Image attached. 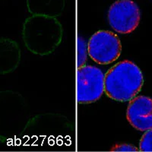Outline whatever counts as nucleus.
Returning a JSON list of instances; mask_svg holds the SVG:
<instances>
[{
  "mask_svg": "<svg viewBox=\"0 0 152 152\" xmlns=\"http://www.w3.org/2000/svg\"><path fill=\"white\" fill-rule=\"evenodd\" d=\"M105 75L96 66H84L77 72V100L79 104L97 101L105 91Z\"/></svg>",
  "mask_w": 152,
  "mask_h": 152,
  "instance_id": "7ed1b4c3",
  "label": "nucleus"
},
{
  "mask_svg": "<svg viewBox=\"0 0 152 152\" xmlns=\"http://www.w3.org/2000/svg\"><path fill=\"white\" fill-rule=\"evenodd\" d=\"M126 117L136 129L146 132L152 129V99L146 96H138L130 100Z\"/></svg>",
  "mask_w": 152,
  "mask_h": 152,
  "instance_id": "423d86ee",
  "label": "nucleus"
},
{
  "mask_svg": "<svg viewBox=\"0 0 152 152\" xmlns=\"http://www.w3.org/2000/svg\"><path fill=\"white\" fill-rule=\"evenodd\" d=\"M21 50L18 43L9 38H0V74H8L18 66Z\"/></svg>",
  "mask_w": 152,
  "mask_h": 152,
  "instance_id": "0eeeda50",
  "label": "nucleus"
},
{
  "mask_svg": "<svg viewBox=\"0 0 152 152\" xmlns=\"http://www.w3.org/2000/svg\"><path fill=\"white\" fill-rule=\"evenodd\" d=\"M78 67H82L85 66L87 60L88 54V47L85 40L81 37H78Z\"/></svg>",
  "mask_w": 152,
  "mask_h": 152,
  "instance_id": "1a4fd4ad",
  "label": "nucleus"
},
{
  "mask_svg": "<svg viewBox=\"0 0 152 152\" xmlns=\"http://www.w3.org/2000/svg\"><path fill=\"white\" fill-rule=\"evenodd\" d=\"M26 119L21 95L13 91H0V136L16 132Z\"/></svg>",
  "mask_w": 152,
  "mask_h": 152,
  "instance_id": "f03ea898",
  "label": "nucleus"
},
{
  "mask_svg": "<svg viewBox=\"0 0 152 152\" xmlns=\"http://www.w3.org/2000/svg\"><path fill=\"white\" fill-rule=\"evenodd\" d=\"M139 8L132 0H118L108 11V21L111 28L117 33L129 34L140 22Z\"/></svg>",
  "mask_w": 152,
  "mask_h": 152,
  "instance_id": "39448f33",
  "label": "nucleus"
},
{
  "mask_svg": "<svg viewBox=\"0 0 152 152\" xmlns=\"http://www.w3.org/2000/svg\"><path fill=\"white\" fill-rule=\"evenodd\" d=\"M119 38L111 31H99L93 34L88 43V53L92 60L100 65L116 61L121 54Z\"/></svg>",
  "mask_w": 152,
  "mask_h": 152,
  "instance_id": "20e7f679",
  "label": "nucleus"
},
{
  "mask_svg": "<svg viewBox=\"0 0 152 152\" xmlns=\"http://www.w3.org/2000/svg\"><path fill=\"white\" fill-rule=\"evenodd\" d=\"M141 152H152V129L144 133L139 142Z\"/></svg>",
  "mask_w": 152,
  "mask_h": 152,
  "instance_id": "9d476101",
  "label": "nucleus"
},
{
  "mask_svg": "<svg viewBox=\"0 0 152 152\" xmlns=\"http://www.w3.org/2000/svg\"><path fill=\"white\" fill-rule=\"evenodd\" d=\"M27 5L32 15L55 17L64 9L65 0H27Z\"/></svg>",
  "mask_w": 152,
  "mask_h": 152,
  "instance_id": "6e6552de",
  "label": "nucleus"
},
{
  "mask_svg": "<svg viewBox=\"0 0 152 152\" xmlns=\"http://www.w3.org/2000/svg\"><path fill=\"white\" fill-rule=\"evenodd\" d=\"M114 152H138V149L135 146L130 144L123 143L116 145L112 149Z\"/></svg>",
  "mask_w": 152,
  "mask_h": 152,
  "instance_id": "9b49d317",
  "label": "nucleus"
},
{
  "mask_svg": "<svg viewBox=\"0 0 152 152\" xmlns=\"http://www.w3.org/2000/svg\"><path fill=\"white\" fill-rule=\"evenodd\" d=\"M143 82L140 69L131 61H122L105 75V92L108 97L116 101H130L139 93Z\"/></svg>",
  "mask_w": 152,
  "mask_h": 152,
  "instance_id": "f257e3e1",
  "label": "nucleus"
}]
</instances>
